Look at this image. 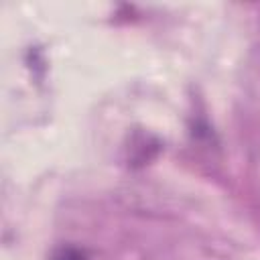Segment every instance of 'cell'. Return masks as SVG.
Returning <instances> with one entry per match:
<instances>
[{"mask_svg":"<svg viewBox=\"0 0 260 260\" xmlns=\"http://www.w3.org/2000/svg\"><path fill=\"white\" fill-rule=\"evenodd\" d=\"M51 260H87V254L77 246H61L51 254Z\"/></svg>","mask_w":260,"mask_h":260,"instance_id":"cell-1","label":"cell"}]
</instances>
